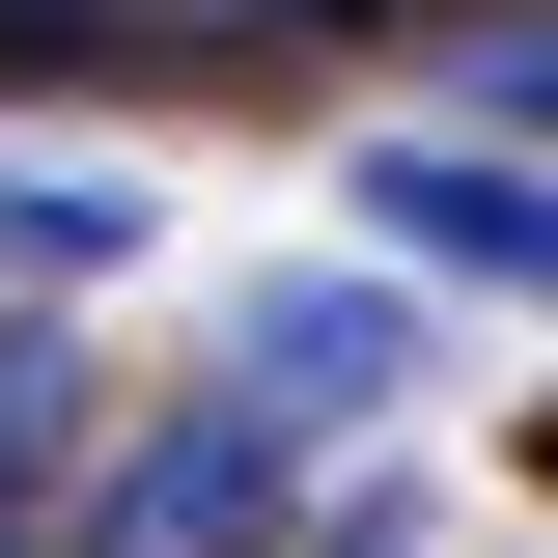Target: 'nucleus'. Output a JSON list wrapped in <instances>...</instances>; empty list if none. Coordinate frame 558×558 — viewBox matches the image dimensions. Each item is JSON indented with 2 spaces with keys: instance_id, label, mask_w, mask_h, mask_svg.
Returning <instances> with one entry per match:
<instances>
[{
  "instance_id": "f257e3e1",
  "label": "nucleus",
  "mask_w": 558,
  "mask_h": 558,
  "mask_svg": "<svg viewBox=\"0 0 558 558\" xmlns=\"http://www.w3.org/2000/svg\"><path fill=\"white\" fill-rule=\"evenodd\" d=\"M391 391H418L391 279H252V336H223V418H252V447H363Z\"/></svg>"
},
{
  "instance_id": "f03ea898",
  "label": "nucleus",
  "mask_w": 558,
  "mask_h": 558,
  "mask_svg": "<svg viewBox=\"0 0 558 558\" xmlns=\"http://www.w3.org/2000/svg\"><path fill=\"white\" fill-rule=\"evenodd\" d=\"M279 531V447H252V418H168V447H112V475H57V558H252Z\"/></svg>"
},
{
  "instance_id": "7ed1b4c3",
  "label": "nucleus",
  "mask_w": 558,
  "mask_h": 558,
  "mask_svg": "<svg viewBox=\"0 0 558 558\" xmlns=\"http://www.w3.org/2000/svg\"><path fill=\"white\" fill-rule=\"evenodd\" d=\"M363 223H391V252H447V279H502V307L558 279V196H531V140H363Z\"/></svg>"
},
{
  "instance_id": "20e7f679",
  "label": "nucleus",
  "mask_w": 558,
  "mask_h": 558,
  "mask_svg": "<svg viewBox=\"0 0 558 558\" xmlns=\"http://www.w3.org/2000/svg\"><path fill=\"white\" fill-rule=\"evenodd\" d=\"M140 252V168H0V279H112Z\"/></svg>"
}]
</instances>
